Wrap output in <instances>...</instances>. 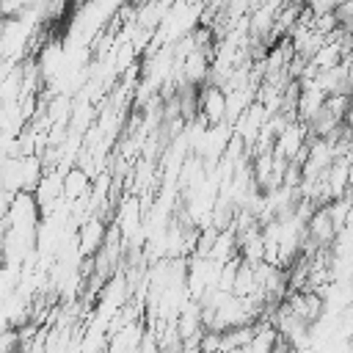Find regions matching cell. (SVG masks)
<instances>
[{"label": "cell", "mask_w": 353, "mask_h": 353, "mask_svg": "<svg viewBox=\"0 0 353 353\" xmlns=\"http://www.w3.org/2000/svg\"><path fill=\"white\" fill-rule=\"evenodd\" d=\"M199 113L207 119L210 127L223 124V113H226V94L221 91V85L204 83V88L199 91Z\"/></svg>", "instance_id": "1"}, {"label": "cell", "mask_w": 353, "mask_h": 353, "mask_svg": "<svg viewBox=\"0 0 353 353\" xmlns=\"http://www.w3.org/2000/svg\"><path fill=\"white\" fill-rule=\"evenodd\" d=\"M91 193V176L83 168H72L63 179H61V196H66V201H83Z\"/></svg>", "instance_id": "2"}, {"label": "cell", "mask_w": 353, "mask_h": 353, "mask_svg": "<svg viewBox=\"0 0 353 353\" xmlns=\"http://www.w3.org/2000/svg\"><path fill=\"white\" fill-rule=\"evenodd\" d=\"M105 232H108V226H105V221L99 218V215H91L83 226H80V234H77V243H80V254H94L99 245H102V240H105Z\"/></svg>", "instance_id": "3"}]
</instances>
